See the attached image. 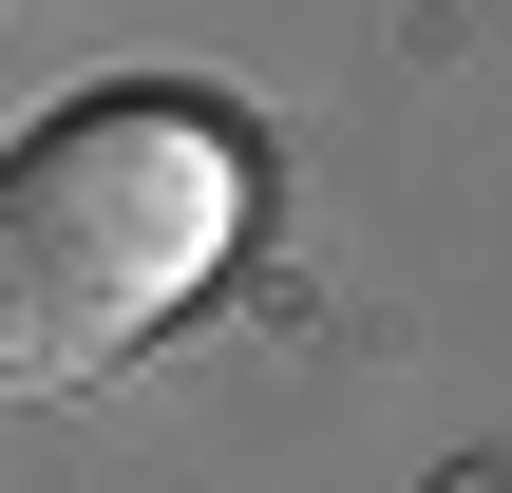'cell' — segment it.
<instances>
[{"label": "cell", "instance_id": "6da1fadb", "mask_svg": "<svg viewBox=\"0 0 512 493\" xmlns=\"http://www.w3.org/2000/svg\"><path fill=\"white\" fill-rule=\"evenodd\" d=\"M247 247V133L190 95H95L38 152H0V361L114 380L152 323H190Z\"/></svg>", "mask_w": 512, "mask_h": 493}]
</instances>
